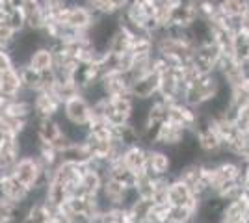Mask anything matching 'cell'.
I'll use <instances>...</instances> for the list:
<instances>
[{"label":"cell","instance_id":"6da1fadb","mask_svg":"<svg viewBox=\"0 0 249 223\" xmlns=\"http://www.w3.org/2000/svg\"><path fill=\"white\" fill-rule=\"evenodd\" d=\"M11 175L30 190L45 186V168L36 154L19 156V160L15 162V166L11 170Z\"/></svg>","mask_w":249,"mask_h":223},{"label":"cell","instance_id":"7a4b0ae2","mask_svg":"<svg viewBox=\"0 0 249 223\" xmlns=\"http://www.w3.org/2000/svg\"><path fill=\"white\" fill-rule=\"evenodd\" d=\"M60 117L71 125H76V127H88L91 121V104L82 93L71 97V99L62 103Z\"/></svg>","mask_w":249,"mask_h":223},{"label":"cell","instance_id":"3957f363","mask_svg":"<svg viewBox=\"0 0 249 223\" xmlns=\"http://www.w3.org/2000/svg\"><path fill=\"white\" fill-rule=\"evenodd\" d=\"M54 21L63 22V24L71 26V28L78 30V32H88V30L91 28V24H93L95 17L88 6L78 4V2H73V4L65 6L63 11L54 19Z\"/></svg>","mask_w":249,"mask_h":223},{"label":"cell","instance_id":"277c9868","mask_svg":"<svg viewBox=\"0 0 249 223\" xmlns=\"http://www.w3.org/2000/svg\"><path fill=\"white\" fill-rule=\"evenodd\" d=\"M30 197H32L30 188H26L24 184H21L11 173L0 177V199L13 203L17 206H24L26 203L30 201Z\"/></svg>","mask_w":249,"mask_h":223},{"label":"cell","instance_id":"5b68a950","mask_svg":"<svg viewBox=\"0 0 249 223\" xmlns=\"http://www.w3.org/2000/svg\"><path fill=\"white\" fill-rule=\"evenodd\" d=\"M34 117H58L62 112V101L51 89H39L32 95Z\"/></svg>","mask_w":249,"mask_h":223},{"label":"cell","instance_id":"8992f818","mask_svg":"<svg viewBox=\"0 0 249 223\" xmlns=\"http://www.w3.org/2000/svg\"><path fill=\"white\" fill-rule=\"evenodd\" d=\"M147 175L153 177H167L171 175V158L166 149L160 147H147Z\"/></svg>","mask_w":249,"mask_h":223},{"label":"cell","instance_id":"52a82bcc","mask_svg":"<svg viewBox=\"0 0 249 223\" xmlns=\"http://www.w3.org/2000/svg\"><path fill=\"white\" fill-rule=\"evenodd\" d=\"M158 87H160V73L153 69L130 84V95L134 99H153L158 95Z\"/></svg>","mask_w":249,"mask_h":223},{"label":"cell","instance_id":"ba28073f","mask_svg":"<svg viewBox=\"0 0 249 223\" xmlns=\"http://www.w3.org/2000/svg\"><path fill=\"white\" fill-rule=\"evenodd\" d=\"M167 203L171 206H188V208H194L197 206V199L196 195L192 193V190L188 188L186 184L178 179H173L167 186Z\"/></svg>","mask_w":249,"mask_h":223},{"label":"cell","instance_id":"9c48e42d","mask_svg":"<svg viewBox=\"0 0 249 223\" xmlns=\"http://www.w3.org/2000/svg\"><path fill=\"white\" fill-rule=\"evenodd\" d=\"M26 65L39 74L51 73L52 69H54V51H52L51 45L43 43L39 47H36L30 52V56H28Z\"/></svg>","mask_w":249,"mask_h":223},{"label":"cell","instance_id":"30bf717a","mask_svg":"<svg viewBox=\"0 0 249 223\" xmlns=\"http://www.w3.org/2000/svg\"><path fill=\"white\" fill-rule=\"evenodd\" d=\"M121 164L128 171H132L134 175H142L145 173L147 166V147L138 143V145H130L123 151V156H121Z\"/></svg>","mask_w":249,"mask_h":223},{"label":"cell","instance_id":"8fae6325","mask_svg":"<svg viewBox=\"0 0 249 223\" xmlns=\"http://www.w3.org/2000/svg\"><path fill=\"white\" fill-rule=\"evenodd\" d=\"M32 127H34L41 143H51L62 134V127H60L58 117H34Z\"/></svg>","mask_w":249,"mask_h":223},{"label":"cell","instance_id":"7c38bea8","mask_svg":"<svg viewBox=\"0 0 249 223\" xmlns=\"http://www.w3.org/2000/svg\"><path fill=\"white\" fill-rule=\"evenodd\" d=\"M52 210L45 205V201H30L22 206V214L19 223H47L51 220Z\"/></svg>","mask_w":249,"mask_h":223},{"label":"cell","instance_id":"4fadbf2b","mask_svg":"<svg viewBox=\"0 0 249 223\" xmlns=\"http://www.w3.org/2000/svg\"><path fill=\"white\" fill-rule=\"evenodd\" d=\"M22 91L21 78L17 67H10L6 71H0V97L13 99Z\"/></svg>","mask_w":249,"mask_h":223},{"label":"cell","instance_id":"5bb4252c","mask_svg":"<svg viewBox=\"0 0 249 223\" xmlns=\"http://www.w3.org/2000/svg\"><path fill=\"white\" fill-rule=\"evenodd\" d=\"M196 19H197V15H196V10L192 6V0H182L180 4H177L175 8H171L167 13V24L190 26Z\"/></svg>","mask_w":249,"mask_h":223},{"label":"cell","instance_id":"9a60e30c","mask_svg":"<svg viewBox=\"0 0 249 223\" xmlns=\"http://www.w3.org/2000/svg\"><path fill=\"white\" fill-rule=\"evenodd\" d=\"M132 39H134V35L128 30H124L123 26H117V30L112 34L110 41L106 45V52L115 54V56H123V54L130 52Z\"/></svg>","mask_w":249,"mask_h":223},{"label":"cell","instance_id":"2e32d148","mask_svg":"<svg viewBox=\"0 0 249 223\" xmlns=\"http://www.w3.org/2000/svg\"><path fill=\"white\" fill-rule=\"evenodd\" d=\"M223 218L229 220H234V222L248 223L249 222V199L242 193L236 199H231L225 205V210H223Z\"/></svg>","mask_w":249,"mask_h":223},{"label":"cell","instance_id":"e0dca14e","mask_svg":"<svg viewBox=\"0 0 249 223\" xmlns=\"http://www.w3.org/2000/svg\"><path fill=\"white\" fill-rule=\"evenodd\" d=\"M17 71H19V78H21V84H22V91L26 93H36L41 89V74L36 73L34 69H30L26 64L17 65Z\"/></svg>","mask_w":249,"mask_h":223},{"label":"cell","instance_id":"ac0fdd59","mask_svg":"<svg viewBox=\"0 0 249 223\" xmlns=\"http://www.w3.org/2000/svg\"><path fill=\"white\" fill-rule=\"evenodd\" d=\"M232 58L238 64H244L249 60V35L242 32L234 34V37H232Z\"/></svg>","mask_w":249,"mask_h":223},{"label":"cell","instance_id":"d6986e66","mask_svg":"<svg viewBox=\"0 0 249 223\" xmlns=\"http://www.w3.org/2000/svg\"><path fill=\"white\" fill-rule=\"evenodd\" d=\"M4 21L8 22V26L15 34H21L22 30H26V21H24V15H22V11L19 8H8L6 6V17H4Z\"/></svg>","mask_w":249,"mask_h":223},{"label":"cell","instance_id":"ffe728a7","mask_svg":"<svg viewBox=\"0 0 249 223\" xmlns=\"http://www.w3.org/2000/svg\"><path fill=\"white\" fill-rule=\"evenodd\" d=\"M15 37H17V34L11 30L10 26H8V22L0 21V49H8L10 51L11 43L15 41Z\"/></svg>","mask_w":249,"mask_h":223},{"label":"cell","instance_id":"44dd1931","mask_svg":"<svg viewBox=\"0 0 249 223\" xmlns=\"http://www.w3.org/2000/svg\"><path fill=\"white\" fill-rule=\"evenodd\" d=\"M10 67H15V62L11 58V54L8 49H0V71H6Z\"/></svg>","mask_w":249,"mask_h":223},{"label":"cell","instance_id":"7402d4cb","mask_svg":"<svg viewBox=\"0 0 249 223\" xmlns=\"http://www.w3.org/2000/svg\"><path fill=\"white\" fill-rule=\"evenodd\" d=\"M240 32L249 35V10L242 15V19H240Z\"/></svg>","mask_w":249,"mask_h":223},{"label":"cell","instance_id":"603a6c76","mask_svg":"<svg viewBox=\"0 0 249 223\" xmlns=\"http://www.w3.org/2000/svg\"><path fill=\"white\" fill-rule=\"evenodd\" d=\"M221 223H242V222H234V220H229V218H223Z\"/></svg>","mask_w":249,"mask_h":223}]
</instances>
